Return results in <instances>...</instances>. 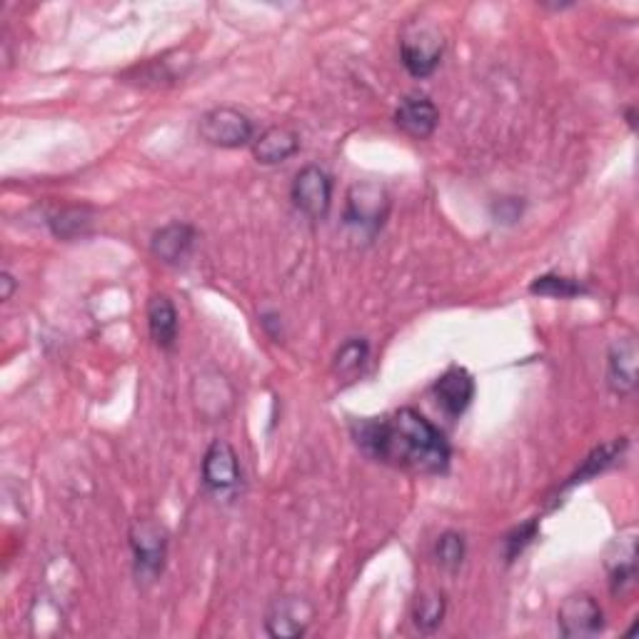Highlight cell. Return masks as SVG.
I'll return each mask as SVG.
<instances>
[{
	"instance_id": "1",
	"label": "cell",
	"mask_w": 639,
	"mask_h": 639,
	"mask_svg": "<svg viewBox=\"0 0 639 639\" xmlns=\"http://www.w3.org/2000/svg\"><path fill=\"white\" fill-rule=\"evenodd\" d=\"M353 437L373 460L415 475H445L453 460L447 437L412 408H400L385 418L355 420Z\"/></svg>"
},
{
	"instance_id": "2",
	"label": "cell",
	"mask_w": 639,
	"mask_h": 639,
	"mask_svg": "<svg viewBox=\"0 0 639 639\" xmlns=\"http://www.w3.org/2000/svg\"><path fill=\"white\" fill-rule=\"evenodd\" d=\"M445 56V38L435 25L410 23L400 38V58L412 78H430Z\"/></svg>"
},
{
	"instance_id": "3",
	"label": "cell",
	"mask_w": 639,
	"mask_h": 639,
	"mask_svg": "<svg viewBox=\"0 0 639 639\" xmlns=\"http://www.w3.org/2000/svg\"><path fill=\"white\" fill-rule=\"evenodd\" d=\"M390 193L380 183H373V180L355 183L347 191L345 225L365 232V236H375L377 230H383L387 215H390Z\"/></svg>"
},
{
	"instance_id": "4",
	"label": "cell",
	"mask_w": 639,
	"mask_h": 639,
	"mask_svg": "<svg viewBox=\"0 0 639 639\" xmlns=\"http://www.w3.org/2000/svg\"><path fill=\"white\" fill-rule=\"evenodd\" d=\"M135 574L142 582H156L166 570L168 529L156 520H138L130 529Z\"/></svg>"
},
{
	"instance_id": "5",
	"label": "cell",
	"mask_w": 639,
	"mask_h": 639,
	"mask_svg": "<svg viewBox=\"0 0 639 639\" xmlns=\"http://www.w3.org/2000/svg\"><path fill=\"white\" fill-rule=\"evenodd\" d=\"M197 133L201 138L215 148H242L253 140V121L238 107H213V111L201 115L197 123Z\"/></svg>"
},
{
	"instance_id": "6",
	"label": "cell",
	"mask_w": 639,
	"mask_h": 639,
	"mask_svg": "<svg viewBox=\"0 0 639 639\" xmlns=\"http://www.w3.org/2000/svg\"><path fill=\"white\" fill-rule=\"evenodd\" d=\"M203 484L218 498H230L242 484L238 453L225 440H213L203 457Z\"/></svg>"
},
{
	"instance_id": "7",
	"label": "cell",
	"mask_w": 639,
	"mask_h": 639,
	"mask_svg": "<svg viewBox=\"0 0 639 639\" xmlns=\"http://www.w3.org/2000/svg\"><path fill=\"white\" fill-rule=\"evenodd\" d=\"M557 627L567 639H590L597 637L605 629V612L592 595H572L567 597L560 612H557Z\"/></svg>"
},
{
	"instance_id": "8",
	"label": "cell",
	"mask_w": 639,
	"mask_h": 639,
	"mask_svg": "<svg viewBox=\"0 0 639 639\" xmlns=\"http://www.w3.org/2000/svg\"><path fill=\"white\" fill-rule=\"evenodd\" d=\"M293 203L310 220H322L332 205V178L318 166H305L293 180Z\"/></svg>"
},
{
	"instance_id": "9",
	"label": "cell",
	"mask_w": 639,
	"mask_h": 639,
	"mask_svg": "<svg viewBox=\"0 0 639 639\" xmlns=\"http://www.w3.org/2000/svg\"><path fill=\"white\" fill-rule=\"evenodd\" d=\"M315 617V609L308 600L303 597H281L275 600L267 609L265 632L275 639L285 637H303Z\"/></svg>"
},
{
	"instance_id": "10",
	"label": "cell",
	"mask_w": 639,
	"mask_h": 639,
	"mask_svg": "<svg viewBox=\"0 0 639 639\" xmlns=\"http://www.w3.org/2000/svg\"><path fill=\"white\" fill-rule=\"evenodd\" d=\"M197 240V232L191 222H168L163 228L152 232L150 253L156 255L160 263L180 265L185 263L187 255L193 253Z\"/></svg>"
},
{
	"instance_id": "11",
	"label": "cell",
	"mask_w": 639,
	"mask_h": 639,
	"mask_svg": "<svg viewBox=\"0 0 639 639\" xmlns=\"http://www.w3.org/2000/svg\"><path fill=\"white\" fill-rule=\"evenodd\" d=\"M395 125L410 138L427 140L437 130L440 111L427 95H408L395 111Z\"/></svg>"
},
{
	"instance_id": "12",
	"label": "cell",
	"mask_w": 639,
	"mask_h": 639,
	"mask_svg": "<svg viewBox=\"0 0 639 639\" xmlns=\"http://www.w3.org/2000/svg\"><path fill=\"white\" fill-rule=\"evenodd\" d=\"M435 400L449 418H460L467 412L475 400V380L465 367H449L445 375H440V380L432 387Z\"/></svg>"
},
{
	"instance_id": "13",
	"label": "cell",
	"mask_w": 639,
	"mask_h": 639,
	"mask_svg": "<svg viewBox=\"0 0 639 639\" xmlns=\"http://www.w3.org/2000/svg\"><path fill=\"white\" fill-rule=\"evenodd\" d=\"M615 555H607L609 570V592L612 597H625L637 584V543L635 535L619 537L615 543Z\"/></svg>"
},
{
	"instance_id": "14",
	"label": "cell",
	"mask_w": 639,
	"mask_h": 639,
	"mask_svg": "<svg viewBox=\"0 0 639 639\" xmlns=\"http://www.w3.org/2000/svg\"><path fill=\"white\" fill-rule=\"evenodd\" d=\"M637 342L635 338L617 340L615 345L609 347L607 357V383L612 387V392L617 395H629L635 392L637 387Z\"/></svg>"
},
{
	"instance_id": "15",
	"label": "cell",
	"mask_w": 639,
	"mask_h": 639,
	"mask_svg": "<svg viewBox=\"0 0 639 639\" xmlns=\"http://www.w3.org/2000/svg\"><path fill=\"white\" fill-rule=\"evenodd\" d=\"M300 150V135L287 125L267 128L253 142V156L260 166H281Z\"/></svg>"
},
{
	"instance_id": "16",
	"label": "cell",
	"mask_w": 639,
	"mask_h": 639,
	"mask_svg": "<svg viewBox=\"0 0 639 639\" xmlns=\"http://www.w3.org/2000/svg\"><path fill=\"white\" fill-rule=\"evenodd\" d=\"M150 338L160 350H173L178 342V310L166 295H152L148 303Z\"/></svg>"
},
{
	"instance_id": "17",
	"label": "cell",
	"mask_w": 639,
	"mask_h": 639,
	"mask_svg": "<svg viewBox=\"0 0 639 639\" xmlns=\"http://www.w3.org/2000/svg\"><path fill=\"white\" fill-rule=\"evenodd\" d=\"M529 293L543 295V298H555V300H574L582 298V295L590 293V287L584 285L578 277H564V275H539L537 281L529 285Z\"/></svg>"
},
{
	"instance_id": "18",
	"label": "cell",
	"mask_w": 639,
	"mask_h": 639,
	"mask_svg": "<svg viewBox=\"0 0 639 639\" xmlns=\"http://www.w3.org/2000/svg\"><path fill=\"white\" fill-rule=\"evenodd\" d=\"M367 357H370V345H367V340L353 338V340H347L345 345H342L335 353V360H332V370H335L338 377H345V380H350V377L363 373V367L367 365Z\"/></svg>"
},
{
	"instance_id": "19",
	"label": "cell",
	"mask_w": 639,
	"mask_h": 639,
	"mask_svg": "<svg viewBox=\"0 0 639 639\" xmlns=\"http://www.w3.org/2000/svg\"><path fill=\"white\" fill-rule=\"evenodd\" d=\"M445 617V595L437 590H425L418 595L415 612H412V619H415V627L420 632H435V629L443 625Z\"/></svg>"
},
{
	"instance_id": "20",
	"label": "cell",
	"mask_w": 639,
	"mask_h": 639,
	"mask_svg": "<svg viewBox=\"0 0 639 639\" xmlns=\"http://www.w3.org/2000/svg\"><path fill=\"white\" fill-rule=\"evenodd\" d=\"M625 447H627V440H619V443H609V445H602L597 447L595 453H592L587 460H584L582 465V470H578V475L572 477L570 484H578V482H587L592 480V477L600 475V472H605L607 467L615 465L619 460V455L625 453Z\"/></svg>"
},
{
	"instance_id": "21",
	"label": "cell",
	"mask_w": 639,
	"mask_h": 639,
	"mask_svg": "<svg viewBox=\"0 0 639 639\" xmlns=\"http://www.w3.org/2000/svg\"><path fill=\"white\" fill-rule=\"evenodd\" d=\"M90 225H93V215H90L88 208H66L50 220V230L60 240H73L85 236Z\"/></svg>"
},
{
	"instance_id": "22",
	"label": "cell",
	"mask_w": 639,
	"mask_h": 639,
	"mask_svg": "<svg viewBox=\"0 0 639 639\" xmlns=\"http://www.w3.org/2000/svg\"><path fill=\"white\" fill-rule=\"evenodd\" d=\"M435 560L447 572H457L465 562V537L460 533H445L437 537Z\"/></svg>"
},
{
	"instance_id": "23",
	"label": "cell",
	"mask_w": 639,
	"mask_h": 639,
	"mask_svg": "<svg viewBox=\"0 0 639 639\" xmlns=\"http://www.w3.org/2000/svg\"><path fill=\"white\" fill-rule=\"evenodd\" d=\"M539 535V522L537 520H527L525 525H520L512 529V533L505 537V562H515L517 557L527 550L529 545L535 543Z\"/></svg>"
},
{
	"instance_id": "24",
	"label": "cell",
	"mask_w": 639,
	"mask_h": 639,
	"mask_svg": "<svg viewBox=\"0 0 639 639\" xmlns=\"http://www.w3.org/2000/svg\"><path fill=\"white\" fill-rule=\"evenodd\" d=\"M260 322H263V328L270 332V338H275V340L283 338V322H281V318H277L275 312L260 315Z\"/></svg>"
},
{
	"instance_id": "25",
	"label": "cell",
	"mask_w": 639,
	"mask_h": 639,
	"mask_svg": "<svg viewBox=\"0 0 639 639\" xmlns=\"http://www.w3.org/2000/svg\"><path fill=\"white\" fill-rule=\"evenodd\" d=\"M0 285H3V293H0V298L11 300L13 293H15V287H18L15 277L11 273H3V275H0Z\"/></svg>"
}]
</instances>
